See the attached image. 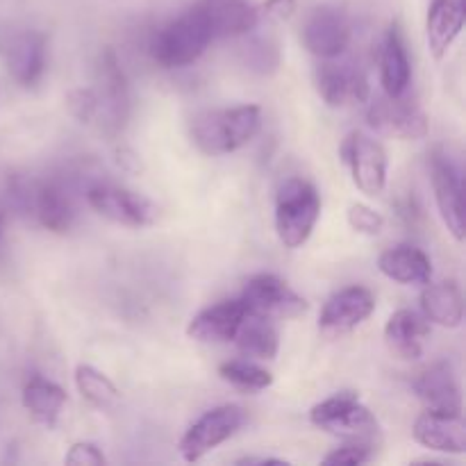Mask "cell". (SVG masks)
<instances>
[{"instance_id": "cell-37", "label": "cell", "mask_w": 466, "mask_h": 466, "mask_svg": "<svg viewBox=\"0 0 466 466\" xmlns=\"http://www.w3.org/2000/svg\"><path fill=\"white\" fill-rule=\"evenodd\" d=\"M235 464L237 466H255V464H259V466H267V464H282V466H287L285 460H278V458H241V460H237Z\"/></svg>"}, {"instance_id": "cell-29", "label": "cell", "mask_w": 466, "mask_h": 466, "mask_svg": "<svg viewBox=\"0 0 466 466\" xmlns=\"http://www.w3.org/2000/svg\"><path fill=\"white\" fill-rule=\"evenodd\" d=\"M218 376L241 391H262L273 385L271 371L248 360H230L218 367Z\"/></svg>"}, {"instance_id": "cell-27", "label": "cell", "mask_w": 466, "mask_h": 466, "mask_svg": "<svg viewBox=\"0 0 466 466\" xmlns=\"http://www.w3.org/2000/svg\"><path fill=\"white\" fill-rule=\"evenodd\" d=\"M235 341L241 353L253 360H276L278 349H280V339H278L273 323L264 317H255V314L246 317Z\"/></svg>"}, {"instance_id": "cell-38", "label": "cell", "mask_w": 466, "mask_h": 466, "mask_svg": "<svg viewBox=\"0 0 466 466\" xmlns=\"http://www.w3.org/2000/svg\"><path fill=\"white\" fill-rule=\"evenodd\" d=\"M3 230H5V217L0 214V237H3Z\"/></svg>"}, {"instance_id": "cell-26", "label": "cell", "mask_w": 466, "mask_h": 466, "mask_svg": "<svg viewBox=\"0 0 466 466\" xmlns=\"http://www.w3.org/2000/svg\"><path fill=\"white\" fill-rule=\"evenodd\" d=\"M23 408L27 410L32 419L48 431L57 426V419L66 405V391L53 380H46L44 376H32L23 385Z\"/></svg>"}, {"instance_id": "cell-21", "label": "cell", "mask_w": 466, "mask_h": 466, "mask_svg": "<svg viewBox=\"0 0 466 466\" xmlns=\"http://www.w3.org/2000/svg\"><path fill=\"white\" fill-rule=\"evenodd\" d=\"M462 27L464 3H460V0H432L426 21L428 48H431L432 57L444 59Z\"/></svg>"}, {"instance_id": "cell-1", "label": "cell", "mask_w": 466, "mask_h": 466, "mask_svg": "<svg viewBox=\"0 0 466 466\" xmlns=\"http://www.w3.org/2000/svg\"><path fill=\"white\" fill-rule=\"evenodd\" d=\"M262 127V109L258 105H239L228 109H208L191 118V141L205 155H230L244 148Z\"/></svg>"}, {"instance_id": "cell-9", "label": "cell", "mask_w": 466, "mask_h": 466, "mask_svg": "<svg viewBox=\"0 0 466 466\" xmlns=\"http://www.w3.org/2000/svg\"><path fill=\"white\" fill-rule=\"evenodd\" d=\"M248 314L264 319H294L308 309L303 296L296 294L282 278L273 273H259L250 278L241 294Z\"/></svg>"}, {"instance_id": "cell-28", "label": "cell", "mask_w": 466, "mask_h": 466, "mask_svg": "<svg viewBox=\"0 0 466 466\" xmlns=\"http://www.w3.org/2000/svg\"><path fill=\"white\" fill-rule=\"evenodd\" d=\"M76 387L82 399L89 400L94 408L109 410L118 400V390L105 373L94 369L91 364H80L76 369Z\"/></svg>"}, {"instance_id": "cell-7", "label": "cell", "mask_w": 466, "mask_h": 466, "mask_svg": "<svg viewBox=\"0 0 466 466\" xmlns=\"http://www.w3.org/2000/svg\"><path fill=\"white\" fill-rule=\"evenodd\" d=\"M246 423V412L239 405H218L205 412L180 440V455L185 462H198L217 446L230 440Z\"/></svg>"}, {"instance_id": "cell-16", "label": "cell", "mask_w": 466, "mask_h": 466, "mask_svg": "<svg viewBox=\"0 0 466 466\" xmlns=\"http://www.w3.org/2000/svg\"><path fill=\"white\" fill-rule=\"evenodd\" d=\"M414 440L437 453L462 455L466 451V423L462 412H440L426 410L414 421Z\"/></svg>"}, {"instance_id": "cell-4", "label": "cell", "mask_w": 466, "mask_h": 466, "mask_svg": "<svg viewBox=\"0 0 466 466\" xmlns=\"http://www.w3.org/2000/svg\"><path fill=\"white\" fill-rule=\"evenodd\" d=\"M309 421L328 435L341 437L346 441L376 444L380 440V426L376 417L355 391H339L317 403L309 410Z\"/></svg>"}, {"instance_id": "cell-3", "label": "cell", "mask_w": 466, "mask_h": 466, "mask_svg": "<svg viewBox=\"0 0 466 466\" xmlns=\"http://www.w3.org/2000/svg\"><path fill=\"white\" fill-rule=\"evenodd\" d=\"M321 217V196L312 182L289 177L276 196V230L285 248H300Z\"/></svg>"}, {"instance_id": "cell-34", "label": "cell", "mask_w": 466, "mask_h": 466, "mask_svg": "<svg viewBox=\"0 0 466 466\" xmlns=\"http://www.w3.org/2000/svg\"><path fill=\"white\" fill-rule=\"evenodd\" d=\"M64 462L68 466H103L107 464V458H105L103 451L96 444H91V441H76V444L68 449V453L64 455Z\"/></svg>"}, {"instance_id": "cell-23", "label": "cell", "mask_w": 466, "mask_h": 466, "mask_svg": "<svg viewBox=\"0 0 466 466\" xmlns=\"http://www.w3.org/2000/svg\"><path fill=\"white\" fill-rule=\"evenodd\" d=\"M212 21L214 39L250 35L259 25L258 7L246 0H200Z\"/></svg>"}, {"instance_id": "cell-31", "label": "cell", "mask_w": 466, "mask_h": 466, "mask_svg": "<svg viewBox=\"0 0 466 466\" xmlns=\"http://www.w3.org/2000/svg\"><path fill=\"white\" fill-rule=\"evenodd\" d=\"M376 453V444H367V441H349L341 449H335L323 458L326 466H358L369 462Z\"/></svg>"}, {"instance_id": "cell-19", "label": "cell", "mask_w": 466, "mask_h": 466, "mask_svg": "<svg viewBox=\"0 0 466 466\" xmlns=\"http://www.w3.org/2000/svg\"><path fill=\"white\" fill-rule=\"evenodd\" d=\"M30 212H35L41 226L55 235H66L76 223V208H73L71 194L62 182L55 180L32 187Z\"/></svg>"}, {"instance_id": "cell-25", "label": "cell", "mask_w": 466, "mask_h": 466, "mask_svg": "<svg viewBox=\"0 0 466 466\" xmlns=\"http://www.w3.org/2000/svg\"><path fill=\"white\" fill-rule=\"evenodd\" d=\"M421 309L423 317L431 323L441 328L462 326L464 319V299L458 282L441 280L426 282V289L421 291Z\"/></svg>"}, {"instance_id": "cell-13", "label": "cell", "mask_w": 466, "mask_h": 466, "mask_svg": "<svg viewBox=\"0 0 466 466\" xmlns=\"http://www.w3.org/2000/svg\"><path fill=\"white\" fill-rule=\"evenodd\" d=\"M303 44L319 59L339 57L350 44V23L346 14L330 5L314 9L305 21Z\"/></svg>"}, {"instance_id": "cell-39", "label": "cell", "mask_w": 466, "mask_h": 466, "mask_svg": "<svg viewBox=\"0 0 466 466\" xmlns=\"http://www.w3.org/2000/svg\"><path fill=\"white\" fill-rule=\"evenodd\" d=\"M460 3H464V0H460Z\"/></svg>"}, {"instance_id": "cell-15", "label": "cell", "mask_w": 466, "mask_h": 466, "mask_svg": "<svg viewBox=\"0 0 466 466\" xmlns=\"http://www.w3.org/2000/svg\"><path fill=\"white\" fill-rule=\"evenodd\" d=\"M246 317H248V309H246L244 300H221V303L196 314L187 326V335L200 344H230L235 341Z\"/></svg>"}, {"instance_id": "cell-32", "label": "cell", "mask_w": 466, "mask_h": 466, "mask_svg": "<svg viewBox=\"0 0 466 466\" xmlns=\"http://www.w3.org/2000/svg\"><path fill=\"white\" fill-rule=\"evenodd\" d=\"M66 109L68 114H71L73 118H77L80 123H96V114H98V98H96V91L89 89V86L68 91Z\"/></svg>"}, {"instance_id": "cell-12", "label": "cell", "mask_w": 466, "mask_h": 466, "mask_svg": "<svg viewBox=\"0 0 466 466\" xmlns=\"http://www.w3.org/2000/svg\"><path fill=\"white\" fill-rule=\"evenodd\" d=\"M369 126L380 135L394 137L403 141H419L428 135V118L412 100L405 96L400 98H378L369 107Z\"/></svg>"}, {"instance_id": "cell-6", "label": "cell", "mask_w": 466, "mask_h": 466, "mask_svg": "<svg viewBox=\"0 0 466 466\" xmlns=\"http://www.w3.org/2000/svg\"><path fill=\"white\" fill-rule=\"evenodd\" d=\"M86 203L107 221L126 228H148L157 221V205L146 196L135 194L126 187L96 182L86 189Z\"/></svg>"}, {"instance_id": "cell-35", "label": "cell", "mask_w": 466, "mask_h": 466, "mask_svg": "<svg viewBox=\"0 0 466 466\" xmlns=\"http://www.w3.org/2000/svg\"><path fill=\"white\" fill-rule=\"evenodd\" d=\"M296 9V0H267V3L258 5L259 23L262 21H282L289 18Z\"/></svg>"}, {"instance_id": "cell-36", "label": "cell", "mask_w": 466, "mask_h": 466, "mask_svg": "<svg viewBox=\"0 0 466 466\" xmlns=\"http://www.w3.org/2000/svg\"><path fill=\"white\" fill-rule=\"evenodd\" d=\"M118 164H123V168H126V171H139L141 168L139 157H137V155L127 148L118 150Z\"/></svg>"}, {"instance_id": "cell-22", "label": "cell", "mask_w": 466, "mask_h": 466, "mask_svg": "<svg viewBox=\"0 0 466 466\" xmlns=\"http://www.w3.org/2000/svg\"><path fill=\"white\" fill-rule=\"evenodd\" d=\"M410 82H412V66H410L408 50L400 30L391 25L380 50V85L390 98H400L408 94Z\"/></svg>"}, {"instance_id": "cell-17", "label": "cell", "mask_w": 466, "mask_h": 466, "mask_svg": "<svg viewBox=\"0 0 466 466\" xmlns=\"http://www.w3.org/2000/svg\"><path fill=\"white\" fill-rule=\"evenodd\" d=\"M48 64V41L44 32L25 30L12 39L7 48V66L14 80L30 89L41 82Z\"/></svg>"}, {"instance_id": "cell-14", "label": "cell", "mask_w": 466, "mask_h": 466, "mask_svg": "<svg viewBox=\"0 0 466 466\" xmlns=\"http://www.w3.org/2000/svg\"><path fill=\"white\" fill-rule=\"evenodd\" d=\"M314 85L323 103L330 107H344L349 103H364L369 98V82L353 64H335L323 59L314 68Z\"/></svg>"}, {"instance_id": "cell-20", "label": "cell", "mask_w": 466, "mask_h": 466, "mask_svg": "<svg viewBox=\"0 0 466 466\" xmlns=\"http://www.w3.org/2000/svg\"><path fill=\"white\" fill-rule=\"evenodd\" d=\"M431 326L423 314L414 309H399L390 317L385 326L387 349L400 360H419L426 350Z\"/></svg>"}, {"instance_id": "cell-5", "label": "cell", "mask_w": 466, "mask_h": 466, "mask_svg": "<svg viewBox=\"0 0 466 466\" xmlns=\"http://www.w3.org/2000/svg\"><path fill=\"white\" fill-rule=\"evenodd\" d=\"M96 98H98V123L100 132L109 139H116L127 126L130 118V86H127L126 73L121 62L112 48H105L96 62Z\"/></svg>"}, {"instance_id": "cell-33", "label": "cell", "mask_w": 466, "mask_h": 466, "mask_svg": "<svg viewBox=\"0 0 466 466\" xmlns=\"http://www.w3.org/2000/svg\"><path fill=\"white\" fill-rule=\"evenodd\" d=\"M349 226L353 228L355 232L367 237L380 235L382 228H385V218H382L380 212H376L373 208L364 203H355L349 208Z\"/></svg>"}, {"instance_id": "cell-30", "label": "cell", "mask_w": 466, "mask_h": 466, "mask_svg": "<svg viewBox=\"0 0 466 466\" xmlns=\"http://www.w3.org/2000/svg\"><path fill=\"white\" fill-rule=\"evenodd\" d=\"M241 64L259 76H271L280 66V46L271 36H250L241 46Z\"/></svg>"}, {"instance_id": "cell-11", "label": "cell", "mask_w": 466, "mask_h": 466, "mask_svg": "<svg viewBox=\"0 0 466 466\" xmlns=\"http://www.w3.org/2000/svg\"><path fill=\"white\" fill-rule=\"evenodd\" d=\"M376 309V296L367 287H346L328 299L319 317V330L326 337H341L362 326Z\"/></svg>"}, {"instance_id": "cell-24", "label": "cell", "mask_w": 466, "mask_h": 466, "mask_svg": "<svg viewBox=\"0 0 466 466\" xmlns=\"http://www.w3.org/2000/svg\"><path fill=\"white\" fill-rule=\"evenodd\" d=\"M382 276L400 285H426L432 278V262L421 248L414 246H394L387 248L378 259Z\"/></svg>"}, {"instance_id": "cell-18", "label": "cell", "mask_w": 466, "mask_h": 466, "mask_svg": "<svg viewBox=\"0 0 466 466\" xmlns=\"http://www.w3.org/2000/svg\"><path fill=\"white\" fill-rule=\"evenodd\" d=\"M414 391L428 410L462 412V391H460L458 376L446 360L423 369L414 380Z\"/></svg>"}, {"instance_id": "cell-2", "label": "cell", "mask_w": 466, "mask_h": 466, "mask_svg": "<svg viewBox=\"0 0 466 466\" xmlns=\"http://www.w3.org/2000/svg\"><path fill=\"white\" fill-rule=\"evenodd\" d=\"M212 41V21H209L203 3H198L173 18L171 23H167L155 35L153 44H150V55L164 68H185L200 59V55L208 50Z\"/></svg>"}, {"instance_id": "cell-10", "label": "cell", "mask_w": 466, "mask_h": 466, "mask_svg": "<svg viewBox=\"0 0 466 466\" xmlns=\"http://www.w3.org/2000/svg\"><path fill=\"white\" fill-rule=\"evenodd\" d=\"M341 155H344V162L349 164L355 187L362 194L380 196L385 191L390 159H387V150L382 148L380 141L355 132L344 141Z\"/></svg>"}, {"instance_id": "cell-8", "label": "cell", "mask_w": 466, "mask_h": 466, "mask_svg": "<svg viewBox=\"0 0 466 466\" xmlns=\"http://www.w3.org/2000/svg\"><path fill=\"white\" fill-rule=\"evenodd\" d=\"M431 177L441 221L449 228L453 239L462 244L466 237L462 176H460V168L455 167L451 155H446L441 148L432 150L431 155Z\"/></svg>"}]
</instances>
